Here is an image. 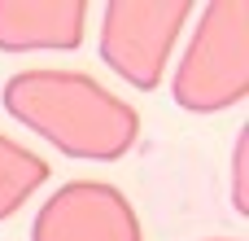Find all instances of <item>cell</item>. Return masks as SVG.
<instances>
[{
    "instance_id": "cell-6",
    "label": "cell",
    "mask_w": 249,
    "mask_h": 241,
    "mask_svg": "<svg viewBox=\"0 0 249 241\" xmlns=\"http://www.w3.org/2000/svg\"><path fill=\"white\" fill-rule=\"evenodd\" d=\"M48 176H53V171H48V162H44L35 149H26V145L0 136V220H9L13 211H22V202H26Z\"/></svg>"
},
{
    "instance_id": "cell-2",
    "label": "cell",
    "mask_w": 249,
    "mask_h": 241,
    "mask_svg": "<svg viewBox=\"0 0 249 241\" xmlns=\"http://www.w3.org/2000/svg\"><path fill=\"white\" fill-rule=\"evenodd\" d=\"M249 97V0H214L175 70V105L188 114H219Z\"/></svg>"
},
{
    "instance_id": "cell-3",
    "label": "cell",
    "mask_w": 249,
    "mask_h": 241,
    "mask_svg": "<svg viewBox=\"0 0 249 241\" xmlns=\"http://www.w3.org/2000/svg\"><path fill=\"white\" fill-rule=\"evenodd\" d=\"M188 13V0H109L101 18V57L118 79L153 92Z\"/></svg>"
},
{
    "instance_id": "cell-4",
    "label": "cell",
    "mask_w": 249,
    "mask_h": 241,
    "mask_svg": "<svg viewBox=\"0 0 249 241\" xmlns=\"http://www.w3.org/2000/svg\"><path fill=\"white\" fill-rule=\"evenodd\" d=\"M31 241H144V228L123 189L70 180L35 211Z\"/></svg>"
},
{
    "instance_id": "cell-1",
    "label": "cell",
    "mask_w": 249,
    "mask_h": 241,
    "mask_svg": "<svg viewBox=\"0 0 249 241\" xmlns=\"http://www.w3.org/2000/svg\"><path fill=\"white\" fill-rule=\"evenodd\" d=\"M0 101L22 127L44 136L66 158L114 162L140 141V114L83 70H18Z\"/></svg>"
},
{
    "instance_id": "cell-7",
    "label": "cell",
    "mask_w": 249,
    "mask_h": 241,
    "mask_svg": "<svg viewBox=\"0 0 249 241\" xmlns=\"http://www.w3.org/2000/svg\"><path fill=\"white\" fill-rule=\"evenodd\" d=\"M232 206L249 220V123L236 132V154H232Z\"/></svg>"
},
{
    "instance_id": "cell-5",
    "label": "cell",
    "mask_w": 249,
    "mask_h": 241,
    "mask_svg": "<svg viewBox=\"0 0 249 241\" xmlns=\"http://www.w3.org/2000/svg\"><path fill=\"white\" fill-rule=\"evenodd\" d=\"M88 0H0V53L79 48Z\"/></svg>"
}]
</instances>
